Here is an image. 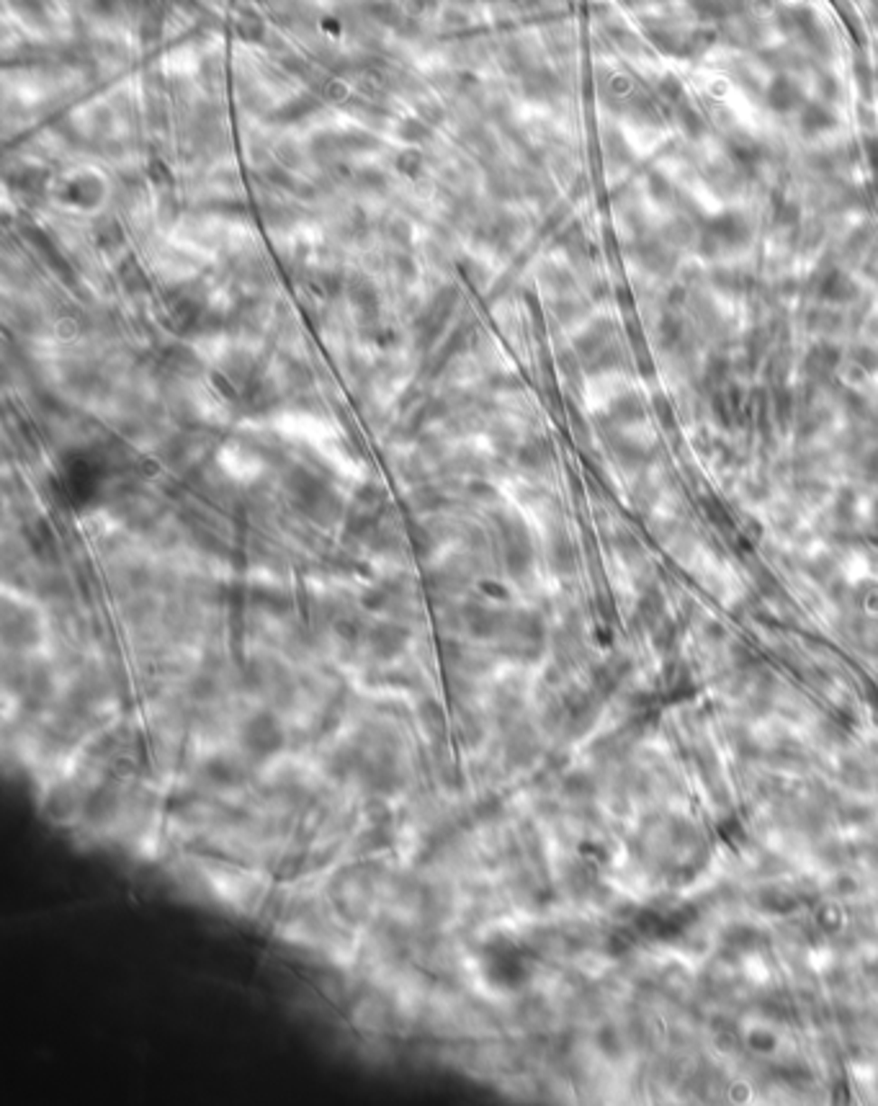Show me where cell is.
<instances>
[{"mask_svg": "<svg viewBox=\"0 0 878 1106\" xmlns=\"http://www.w3.org/2000/svg\"><path fill=\"white\" fill-rule=\"evenodd\" d=\"M407 643V632L402 630V627H397V625H379V627H373V632L369 634V645L376 650V655H382V658H392V655H397L402 647H405Z\"/></svg>", "mask_w": 878, "mask_h": 1106, "instance_id": "277c9868", "label": "cell"}, {"mask_svg": "<svg viewBox=\"0 0 878 1106\" xmlns=\"http://www.w3.org/2000/svg\"><path fill=\"white\" fill-rule=\"evenodd\" d=\"M482 972L490 980V986L500 990H515L528 980V962L525 954L518 949V944L507 936L497 934L482 947Z\"/></svg>", "mask_w": 878, "mask_h": 1106, "instance_id": "6da1fadb", "label": "cell"}, {"mask_svg": "<svg viewBox=\"0 0 878 1106\" xmlns=\"http://www.w3.org/2000/svg\"><path fill=\"white\" fill-rule=\"evenodd\" d=\"M240 743H242V748L250 758L266 761V758H273V756H279L281 750L287 748V730H284L281 720L273 712L260 710V712H255L242 722Z\"/></svg>", "mask_w": 878, "mask_h": 1106, "instance_id": "7a4b0ae2", "label": "cell"}, {"mask_svg": "<svg viewBox=\"0 0 878 1106\" xmlns=\"http://www.w3.org/2000/svg\"><path fill=\"white\" fill-rule=\"evenodd\" d=\"M203 779L214 787H235V784L245 782V768L242 764H237L232 756H212L202 768Z\"/></svg>", "mask_w": 878, "mask_h": 1106, "instance_id": "3957f363", "label": "cell"}]
</instances>
